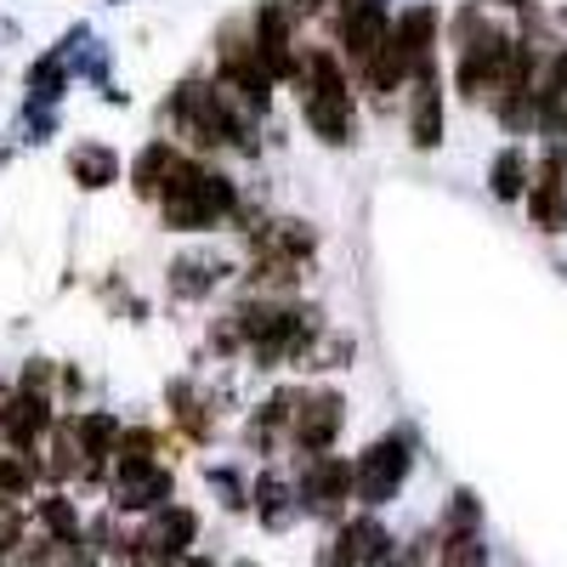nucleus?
<instances>
[{
    "label": "nucleus",
    "instance_id": "1",
    "mask_svg": "<svg viewBox=\"0 0 567 567\" xmlns=\"http://www.w3.org/2000/svg\"><path fill=\"white\" fill-rule=\"evenodd\" d=\"M307 125L323 142H352V103H347V80L329 52L307 58Z\"/></svg>",
    "mask_w": 567,
    "mask_h": 567
},
{
    "label": "nucleus",
    "instance_id": "2",
    "mask_svg": "<svg viewBox=\"0 0 567 567\" xmlns=\"http://www.w3.org/2000/svg\"><path fill=\"white\" fill-rule=\"evenodd\" d=\"M176 120L187 125L194 142H205V148H216V142H239V148H250L245 120L227 109V97L216 85H182L176 91Z\"/></svg>",
    "mask_w": 567,
    "mask_h": 567
},
{
    "label": "nucleus",
    "instance_id": "3",
    "mask_svg": "<svg viewBox=\"0 0 567 567\" xmlns=\"http://www.w3.org/2000/svg\"><path fill=\"white\" fill-rule=\"evenodd\" d=\"M409 437H374L369 449H363V460H358V499L363 505H386L398 488H403V477H409Z\"/></svg>",
    "mask_w": 567,
    "mask_h": 567
},
{
    "label": "nucleus",
    "instance_id": "4",
    "mask_svg": "<svg viewBox=\"0 0 567 567\" xmlns=\"http://www.w3.org/2000/svg\"><path fill=\"white\" fill-rule=\"evenodd\" d=\"M341 34H347V52H352L358 63H369V58L392 40L386 7H381V0H347V7H341Z\"/></svg>",
    "mask_w": 567,
    "mask_h": 567
},
{
    "label": "nucleus",
    "instance_id": "5",
    "mask_svg": "<svg viewBox=\"0 0 567 567\" xmlns=\"http://www.w3.org/2000/svg\"><path fill=\"white\" fill-rule=\"evenodd\" d=\"M290 432H296V443L301 449H329L336 443V432H341V398L336 392H312V398H301V409H296V420H290Z\"/></svg>",
    "mask_w": 567,
    "mask_h": 567
},
{
    "label": "nucleus",
    "instance_id": "6",
    "mask_svg": "<svg viewBox=\"0 0 567 567\" xmlns=\"http://www.w3.org/2000/svg\"><path fill=\"white\" fill-rule=\"evenodd\" d=\"M409 142H414V148H437V142H443V91H437V69H420V74H414Z\"/></svg>",
    "mask_w": 567,
    "mask_h": 567
},
{
    "label": "nucleus",
    "instance_id": "7",
    "mask_svg": "<svg viewBox=\"0 0 567 567\" xmlns=\"http://www.w3.org/2000/svg\"><path fill=\"white\" fill-rule=\"evenodd\" d=\"M256 58L272 80H296V58H290V29H284V7H261L256 18Z\"/></svg>",
    "mask_w": 567,
    "mask_h": 567
},
{
    "label": "nucleus",
    "instance_id": "8",
    "mask_svg": "<svg viewBox=\"0 0 567 567\" xmlns=\"http://www.w3.org/2000/svg\"><path fill=\"white\" fill-rule=\"evenodd\" d=\"M194 511L187 505H165L159 516H154V528H148V556H159V561H176V556H187V545H194Z\"/></svg>",
    "mask_w": 567,
    "mask_h": 567
},
{
    "label": "nucleus",
    "instance_id": "9",
    "mask_svg": "<svg viewBox=\"0 0 567 567\" xmlns=\"http://www.w3.org/2000/svg\"><path fill=\"white\" fill-rule=\"evenodd\" d=\"M358 488V465H341V460H318L301 483V499L312 511H336V499H347Z\"/></svg>",
    "mask_w": 567,
    "mask_h": 567
},
{
    "label": "nucleus",
    "instance_id": "10",
    "mask_svg": "<svg viewBox=\"0 0 567 567\" xmlns=\"http://www.w3.org/2000/svg\"><path fill=\"white\" fill-rule=\"evenodd\" d=\"M432 34H437V12L432 7H409L398 23H392V40H398V52L420 69H432Z\"/></svg>",
    "mask_w": 567,
    "mask_h": 567
},
{
    "label": "nucleus",
    "instance_id": "11",
    "mask_svg": "<svg viewBox=\"0 0 567 567\" xmlns=\"http://www.w3.org/2000/svg\"><path fill=\"white\" fill-rule=\"evenodd\" d=\"M182 154L176 148H165V142H148V148L136 154V194L142 199H165V187L182 176Z\"/></svg>",
    "mask_w": 567,
    "mask_h": 567
},
{
    "label": "nucleus",
    "instance_id": "12",
    "mask_svg": "<svg viewBox=\"0 0 567 567\" xmlns=\"http://www.w3.org/2000/svg\"><path fill=\"white\" fill-rule=\"evenodd\" d=\"M528 210H534V227H545V233H561L567 227V182H561L556 165H545L539 182L528 187Z\"/></svg>",
    "mask_w": 567,
    "mask_h": 567
},
{
    "label": "nucleus",
    "instance_id": "13",
    "mask_svg": "<svg viewBox=\"0 0 567 567\" xmlns=\"http://www.w3.org/2000/svg\"><path fill=\"white\" fill-rule=\"evenodd\" d=\"M69 176L85 187V194H97V187H109V182L120 176V159H114V148H97V142H85V148L69 154Z\"/></svg>",
    "mask_w": 567,
    "mask_h": 567
},
{
    "label": "nucleus",
    "instance_id": "14",
    "mask_svg": "<svg viewBox=\"0 0 567 567\" xmlns=\"http://www.w3.org/2000/svg\"><path fill=\"white\" fill-rule=\"evenodd\" d=\"M45 425H52V409H45V398L40 392H23V398H12V409H7V437L23 449V443H34Z\"/></svg>",
    "mask_w": 567,
    "mask_h": 567
},
{
    "label": "nucleus",
    "instance_id": "15",
    "mask_svg": "<svg viewBox=\"0 0 567 567\" xmlns=\"http://www.w3.org/2000/svg\"><path fill=\"white\" fill-rule=\"evenodd\" d=\"M194 205L205 210V221H221V216L239 210V194H233V182H227V176L199 171V182H194Z\"/></svg>",
    "mask_w": 567,
    "mask_h": 567
},
{
    "label": "nucleus",
    "instance_id": "16",
    "mask_svg": "<svg viewBox=\"0 0 567 567\" xmlns=\"http://www.w3.org/2000/svg\"><path fill=\"white\" fill-rule=\"evenodd\" d=\"M69 58L63 52H45L34 69H29V91H34V103H58L63 97V91H69Z\"/></svg>",
    "mask_w": 567,
    "mask_h": 567
},
{
    "label": "nucleus",
    "instance_id": "17",
    "mask_svg": "<svg viewBox=\"0 0 567 567\" xmlns=\"http://www.w3.org/2000/svg\"><path fill=\"white\" fill-rule=\"evenodd\" d=\"M363 69H369V85L381 91V97H386V91H398V85H403V80L414 74V63H409V58L398 52V40H386V45H381V52H374V58H369Z\"/></svg>",
    "mask_w": 567,
    "mask_h": 567
},
{
    "label": "nucleus",
    "instance_id": "18",
    "mask_svg": "<svg viewBox=\"0 0 567 567\" xmlns=\"http://www.w3.org/2000/svg\"><path fill=\"white\" fill-rule=\"evenodd\" d=\"M250 505H256V516L267 528H290V516H296V499H290V488H284L278 477H261Z\"/></svg>",
    "mask_w": 567,
    "mask_h": 567
},
{
    "label": "nucleus",
    "instance_id": "19",
    "mask_svg": "<svg viewBox=\"0 0 567 567\" xmlns=\"http://www.w3.org/2000/svg\"><path fill=\"white\" fill-rule=\"evenodd\" d=\"M154 471V432H125L120 437V483H136Z\"/></svg>",
    "mask_w": 567,
    "mask_h": 567
},
{
    "label": "nucleus",
    "instance_id": "20",
    "mask_svg": "<svg viewBox=\"0 0 567 567\" xmlns=\"http://www.w3.org/2000/svg\"><path fill=\"white\" fill-rule=\"evenodd\" d=\"M171 499V477L154 465L148 477H136V483H120V505L125 511H148V505H165Z\"/></svg>",
    "mask_w": 567,
    "mask_h": 567
},
{
    "label": "nucleus",
    "instance_id": "21",
    "mask_svg": "<svg viewBox=\"0 0 567 567\" xmlns=\"http://www.w3.org/2000/svg\"><path fill=\"white\" fill-rule=\"evenodd\" d=\"M488 182H494V199H523V182H528V165H523V154H516V148H505V154L494 159Z\"/></svg>",
    "mask_w": 567,
    "mask_h": 567
},
{
    "label": "nucleus",
    "instance_id": "22",
    "mask_svg": "<svg viewBox=\"0 0 567 567\" xmlns=\"http://www.w3.org/2000/svg\"><path fill=\"white\" fill-rule=\"evenodd\" d=\"M210 284H216V267H210V261L182 256V261L171 267V290H176V296H187V301H194V296H205Z\"/></svg>",
    "mask_w": 567,
    "mask_h": 567
},
{
    "label": "nucleus",
    "instance_id": "23",
    "mask_svg": "<svg viewBox=\"0 0 567 567\" xmlns=\"http://www.w3.org/2000/svg\"><path fill=\"white\" fill-rule=\"evenodd\" d=\"M74 432H80V449H85L91 460H103V454L114 449V414H85Z\"/></svg>",
    "mask_w": 567,
    "mask_h": 567
},
{
    "label": "nucleus",
    "instance_id": "24",
    "mask_svg": "<svg viewBox=\"0 0 567 567\" xmlns=\"http://www.w3.org/2000/svg\"><path fill=\"white\" fill-rule=\"evenodd\" d=\"M318 567H363V539H358V523H352V528H341L336 539L323 545Z\"/></svg>",
    "mask_w": 567,
    "mask_h": 567
},
{
    "label": "nucleus",
    "instance_id": "25",
    "mask_svg": "<svg viewBox=\"0 0 567 567\" xmlns=\"http://www.w3.org/2000/svg\"><path fill=\"white\" fill-rule=\"evenodd\" d=\"M483 561H488V550H483L477 534H449V545H443V567H483Z\"/></svg>",
    "mask_w": 567,
    "mask_h": 567
},
{
    "label": "nucleus",
    "instance_id": "26",
    "mask_svg": "<svg viewBox=\"0 0 567 567\" xmlns=\"http://www.w3.org/2000/svg\"><path fill=\"white\" fill-rule=\"evenodd\" d=\"M34 477H40V465H34V460H23V454H0V494H23Z\"/></svg>",
    "mask_w": 567,
    "mask_h": 567
},
{
    "label": "nucleus",
    "instance_id": "27",
    "mask_svg": "<svg viewBox=\"0 0 567 567\" xmlns=\"http://www.w3.org/2000/svg\"><path fill=\"white\" fill-rule=\"evenodd\" d=\"M40 516H45V528H52L63 545H69V539H74V528H80V516H74V505H69V499H45V505H40Z\"/></svg>",
    "mask_w": 567,
    "mask_h": 567
},
{
    "label": "nucleus",
    "instance_id": "28",
    "mask_svg": "<svg viewBox=\"0 0 567 567\" xmlns=\"http://www.w3.org/2000/svg\"><path fill=\"white\" fill-rule=\"evenodd\" d=\"M18 131H23L29 142H45V136H52V114H45V103H29V109L18 114Z\"/></svg>",
    "mask_w": 567,
    "mask_h": 567
},
{
    "label": "nucleus",
    "instance_id": "29",
    "mask_svg": "<svg viewBox=\"0 0 567 567\" xmlns=\"http://www.w3.org/2000/svg\"><path fill=\"white\" fill-rule=\"evenodd\" d=\"M449 534H477V499H471V494H454V511H449Z\"/></svg>",
    "mask_w": 567,
    "mask_h": 567
},
{
    "label": "nucleus",
    "instance_id": "30",
    "mask_svg": "<svg viewBox=\"0 0 567 567\" xmlns=\"http://www.w3.org/2000/svg\"><path fill=\"white\" fill-rule=\"evenodd\" d=\"M323 0H284V12H296V18H307V12H318Z\"/></svg>",
    "mask_w": 567,
    "mask_h": 567
},
{
    "label": "nucleus",
    "instance_id": "31",
    "mask_svg": "<svg viewBox=\"0 0 567 567\" xmlns=\"http://www.w3.org/2000/svg\"><path fill=\"white\" fill-rule=\"evenodd\" d=\"M23 381H29V386H45V363H40V358L23 369Z\"/></svg>",
    "mask_w": 567,
    "mask_h": 567
},
{
    "label": "nucleus",
    "instance_id": "32",
    "mask_svg": "<svg viewBox=\"0 0 567 567\" xmlns=\"http://www.w3.org/2000/svg\"><path fill=\"white\" fill-rule=\"evenodd\" d=\"M7 409H12V392H0V420H7Z\"/></svg>",
    "mask_w": 567,
    "mask_h": 567
},
{
    "label": "nucleus",
    "instance_id": "33",
    "mask_svg": "<svg viewBox=\"0 0 567 567\" xmlns=\"http://www.w3.org/2000/svg\"><path fill=\"white\" fill-rule=\"evenodd\" d=\"M187 567H210V561H187Z\"/></svg>",
    "mask_w": 567,
    "mask_h": 567
},
{
    "label": "nucleus",
    "instance_id": "34",
    "mask_svg": "<svg viewBox=\"0 0 567 567\" xmlns=\"http://www.w3.org/2000/svg\"><path fill=\"white\" fill-rule=\"evenodd\" d=\"M511 7H523V0H511Z\"/></svg>",
    "mask_w": 567,
    "mask_h": 567
}]
</instances>
